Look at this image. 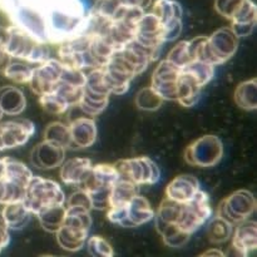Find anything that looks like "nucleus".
<instances>
[{
  "instance_id": "obj_1",
  "label": "nucleus",
  "mask_w": 257,
  "mask_h": 257,
  "mask_svg": "<svg viewBox=\"0 0 257 257\" xmlns=\"http://www.w3.org/2000/svg\"><path fill=\"white\" fill-rule=\"evenodd\" d=\"M92 227L90 210L78 206H65V216L63 225L55 232L57 242L63 250H82L88 240L89 230Z\"/></svg>"
},
{
  "instance_id": "obj_2",
  "label": "nucleus",
  "mask_w": 257,
  "mask_h": 257,
  "mask_svg": "<svg viewBox=\"0 0 257 257\" xmlns=\"http://www.w3.org/2000/svg\"><path fill=\"white\" fill-rule=\"evenodd\" d=\"M213 211L210 205V197L205 191L200 190L192 201L180 203L175 223L158 230L160 235L172 231H181L188 236L197 232L212 217Z\"/></svg>"
},
{
  "instance_id": "obj_3",
  "label": "nucleus",
  "mask_w": 257,
  "mask_h": 257,
  "mask_svg": "<svg viewBox=\"0 0 257 257\" xmlns=\"http://www.w3.org/2000/svg\"><path fill=\"white\" fill-rule=\"evenodd\" d=\"M3 45L10 57L28 63L40 64L50 58L48 44L38 42L32 35L13 24L5 29Z\"/></svg>"
},
{
  "instance_id": "obj_4",
  "label": "nucleus",
  "mask_w": 257,
  "mask_h": 257,
  "mask_svg": "<svg viewBox=\"0 0 257 257\" xmlns=\"http://www.w3.org/2000/svg\"><path fill=\"white\" fill-rule=\"evenodd\" d=\"M65 201L67 197L59 183L42 176H33L23 203L33 216H37L50 207L65 205Z\"/></svg>"
},
{
  "instance_id": "obj_5",
  "label": "nucleus",
  "mask_w": 257,
  "mask_h": 257,
  "mask_svg": "<svg viewBox=\"0 0 257 257\" xmlns=\"http://www.w3.org/2000/svg\"><path fill=\"white\" fill-rule=\"evenodd\" d=\"M119 178L114 165L98 163L93 165L89 176L82 185L83 190L89 195L93 210H105L109 207V196L113 186Z\"/></svg>"
},
{
  "instance_id": "obj_6",
  "label": "nucleus",
  "mask_w": 257,
  "mask_h": 257,
  "mask_svg": "<svg viewBox=\"0 0 257 257\" xmlns=\"http://www.w3.org/2000/svg\"><path fill=\"white\" fill-rule=\"evenodd\" d=\"M238 39L240 38L231 27L216 30L210 37H205L198 50L197 60L210 63L215 67L223 64L237 52Z\"/></svg>"
},
{
  "instance_id": "obj_7",
  "label": "nucleus",
  "mask_w": 257,
  "mask_h": 257,
  "mask_svg": "<svg viewBox=\"0 0 257 257\" xmlns=\"http://www.w3.org/2000/svg\"><path fill=\"white\" fill-rule=\"evenodd\" d=\"M216 12L231 22L238 38L248 37L256 27L257 9L252 0H216Z\"/></svg>"
},
{
  "instance_id": "obj_8",
  "label": "nucleus",
  "mask_w": 257,
  "mask_h": 257,
  "mask_svg": "<svg viewBox=\"0 0 257 257\" xmlns=\"http://www.w3.org/2000/svg\"><path fill=\"white\" fill-rule=\"evenodd\" d=\"M108 220L114 225L125 228H135L146 225L155 217V210L147 198L136 195L128 203L108 207Z\"/></svg>"
},
{
  "instance_id": "obj_9",
  "label": "nucleus",
  "mask_w": 257,
  "mask_h": 257,
  "mask_svg": "<svg viewBox=\"0 0 257 257\" xmlns=\"http://www.w3.org/2000/svg\"><path fill=\"white\" fill-rule=\"evenodd\" d=\"M119 178L137 186H152L160 182L161 170L150 157H135L119 160L114 163Z\"/></svg>"
},
{
  "instance_id": "obj_10",
  "label": "nucleus",
  "mask_w": 257,
  "mask_h": 257,
  "mask_svg": "<svg viewBox=\"0 0 257 257\" xmlns=\"http://www.w3.org/2000/svg\"><path fill=\"white\" fill-rule=\"evenodd\" d=\"M223 157V143L217 136H202L191 143L185 151V161L201 168L213 167Z\"/></svg>"
},
{
  "instance_id": "obj_11",
  "label": "nucleus",
  "mask_w": 257,
  "mask_h": 257,
  "mask_svg": "<svg viewBox=\"0 0 257 257\" xmlns=\"http://www.w3.org/2000/svg\"><path fill=\"white\" fill-rule=\"evenodd\" d=\"M256 210V198L250 191L240 190L231 193L218 205L216 216L227 221L231 225H237L248 220Z\"/></svg>"
},
{
  "instance_id": "obj_12",
  "label": "nucleus",
  "mask_w": 257,
  "mask_h": 257,
  "mask_svg": "<svg viewBox=\"0 0 257 257\" xmlns=\"http://www.w3.org/2000/svg\"><path fill=\"white\" fill-rule=\"evenodd\" d=\"M152 13L158 18L163 28V39L166 43L177 39L182 33L183 10L180 3L175 0H156Z\"/></svg>"
},
{
  "instance_id": "obj_13",
  "label": "nucleus",
  "mask_w": 257,
  "mask_h": 257,
  "mask_svg": "<svg viewBox=\"0 0 257 257\" xmlns=\"http://www.w3.org/2000/svg\"><path fill=\"white\" fill-rule=\"evenodd\" d=\"M63 63L59 59L49 58L40 63L38 67L33 68V74L29 83L33 92L38 95L53 92L60 83Z\"/></svg>"
},
{
  "instance_id": "obj_14",
  "label": "nucleus",
  "mask_w": 257,
  "mask_h": 257,
  "mask_svg": "<svg viewBox=\"0 0 257 257\" xmlns=\"http://www.w3.org/2000/svg\"><path fill=\"white\" fill-rule=\"evenodd\" d=\"M35 124L30 119H15L0 122V151L18 148L28 143L34 136Z\"/></svg>"
},
{
  "instance_id": "obj_15",
  "label": "nucleus",
  "mask_w": 257,
  "mask_h": 257,
  "mask_svg": "<svg viewBox=\"0 0 257 257\" xmlns=\"http://www.w3.org/2000/svg\"><path fill=\"white\" fill-rule=\"evenodd\" d=\"M181 75V69L168 62L162 60L155 69L151 87L165 100H176L177 97V83Z\"/></svg>"
},
{
  "instance_id": "obj_16",
  "label": "nucleus",
  "mask_w": 257,
  "mask_h": 257,
  "mask_svg": "<svg viewBox=\"0 0 257 257\" xmlns=\"http://www.w3.org/2000/svg\"><path fill=\"white\" fill-rule=\"evenodd\" d=\"M65 161V148L44 140L38 143L30 153V162L39 170H53L60 167Z\"/></svg>"
},
{
  "instance_id": "obj_17",
  "label": "nucleus",
  "mask_w": 257,
  "mask_h": 257,
  "mask_svg": "<svg viewBox=\"0 0 257 257\" xmlns=\"http://www.w3.org/2000/svg\"><path fill=\"white\" fill-rule=\"evenodd\" d=\"M257 226L255 221L246 220L236 225L232 232V248L240 256L252 255L257 247Z\"/></svg>"
},
{
  "instance_id": "obj_18",
  "label": "nucleus",
  "mask_w": 257,
  "mask_h": 257,
  "mask_svg": "<svg viewBox=\"0 0 257 257\" xmlns=\"http://www.w3.org/2000/svg\"><path fill=\"white\" fill-rule=\"evenodd\" d=\"M200 182L192 175H181L173 178L166 187V197L176 202H190L200 191Z\"/></svg>"
},
{
  "instance_id": "obj_19",
  "label": "nucleus",
  "mask_w": 257,
  "mask_h": 257,
  "mask_svg": "<svg viewBox=\"0 0 257 257\" xmlns=\"http://www.w3.org/2000/svg\"><path fill=\"white\" fill-rule=\"evenodd\" d=\"M60 167V178L65 185L82 187L89 176L93 163L89 158L75 157L63 162Z\"/></svg>"
},
{
  "instance_id": "obj_20",
  "label": "nucleus",
  "mask_w": 257,
  "mask_h": 257,
  "mask_svg": "<svg viewBox=\"0 0 257 257\" xmlns=\"http://www.w3.org/2000/svg\"><path fill=\"white\" fill-rule=\"evenodd\" d=\"M72 146L78 148H88L97 140V124L92 117H78L69 124Z\"/></svg>"
},
{
  "instance_id": "obj_21",
  "label": "nucleus",
  "mask_w": 257,
  "mask_h": 257,
  "mask_svg": "<svg viewBox=\"0 0 257 257\" xmlns=\"http://www.w3.org/2000/svg\"><path fill=\"white\" fill-rule=\"evenodd\" d=\"M202 87L191 75L181 70V75L177 83V97L176 100L182 107H195L201 98Z\"/></svg>"
},
{
  "instance_id": "obj_22",
  "label": "nucleus",
  "mask_w": 257,
  "mask_h": 257,
  "mask_svg": "<svg viewBox=\"0 0 257 257\" xmlns=\"http://www.w3.org/2000/svg\"><path fill=\"white\" fill-rule=\"evenodd\" d=\"M27 107L24 92L20 88L7 85L0 88V109L4 114L19 115Z\"/></svg>"
},
{
  "instance_id": "obj_23",
  "label": "nucleus",
  "mask_w": 257,
  "mask_h": 257,
  "mask_svg": "<svg viewBox=\"0 0 257 257\" xmlns=\"http://www.w3.org/2000/svg\"><path fill=\"white\" fill-rule=\"evenodd\" d=\"M3 206H4L2 210L3 217H4L8 228L17 231L23 230L29 223L33 213L25 207L23 201H20V202L7 203V205Z\"/></svg>"
},
{
  "instance_id": "obj_24",
  "label": "nucleus",
  "mask_w": 257,
  "mask_h": 257,
  "mask_svg": "<svg viewBox=\"0 0 257 257\" xmlns=\"http://www.w3.org/2000/svg\"><path fill=\"white\" fill-rule=\"evenodd\" d=\"M257 80L255 78L240 83L235 90V102L241 109L255 110L257 108Z\"/></svg>"
},
{
  "instance_id": "obj_25",
  "label": "nucleus",
  "mask_w": 257,
  "mask_h": 257,
  "mask_svg": "<svg viewBox=\"0 0 257 257\" xmlns=\"http://www.w3.org/2000/svg\"><path fill=\"white\" fill-rule=\"evenodd\" d=\"M140 192V186L130 182V181L118 178L113 186L109 196V207L113 206H122L130 202L136 195Z\"/></svg>"
},
{
  "instance_id": "obj_26",
  "label": "nucleus",
  "mask_w": 257,
  "mask_h": 257,
  "mask_svg": "<svg viewBox=\"0 0 257 257\" xmlns=\"http://www.w3.org/2000/svg\"><path fill=\"white\" fill-rule=\"evenodd\" d=\"M108 102H109V97L94 94V93L88 92V90L83 88V95L77 107H79V109L85 115L93 118L104 112V109L108 105Z\"/></svg>"
},
{
  "instance_id": "obj_27",
  "label": "nucleus",
  "mask_w": 257,
  "mask_h": 257,
  "mask_svg": "<svg viewBox=\"0 0 257 257\" xmlns=\"http://www.w3.org/2000/svg\"><path fill=\"white\" fill-rule=\"evenodd\" d=\"M65 216V205L54 206L48 210L43 211L39 215H37L38 220H39L40 226L44 228L47 232L55 233L63 225Z\"/></svg>"
},
{
  "instance_id": "obj_28",
  "label": "nucleus",
  "mask_w": 257,
  "mask_h": 257,
  "mask_svg": "<svg viewBox=\"0 0 257 257\" xmlns=\"http://www.w3.org/2000/svg\"><path fill=\"white\" fill-rule=\"evenodd\" d=\"M215 70L216 67L210 64V63L202 62V60H193V62H191L190 64L183 68L182 72L191 75L203 88L213 79Z\"/></svg>"
},
{
  "instance_id": "obj_29",
  "label": "nucleus",
  "mask_w": 257,
  "mask_h": 257,
  "mask_svg": "<svg viewBox=\"0 0 257 257\" xmlns=\"http://www.w3.org/2000/svg\"><path fill=\"white\" fill-rule=\"evenodd\" d=\"M44 140L54 142L67 150L72 146L69 125L63 122H52L47 125L44 131Z\"/></svg>"
},
{
  "instance_id": "obj_30",
  "label": "nucleus",
  "mask_w": 257,
  "mask_h": 257,
  "mask_svg": "<svg viewBox=\"0 0 257 257\" xmlns=\"http://www.w3.org/2000/svg\"><path fill=\"white\" fill-rule=\"evenodd\" d=\"M232 232L233 225H231L227 221L222 220L218 216H216L215 218H212L210 221V225H208L207 228V236L211 242L213 243L226 242V241H228L231 238Z\"/></svg>"
},
{
  "instance_id": "obj_31",
  "label": "nucleus",
  "mask_w": 257,
  "mask_h": 257,
  "mask_svg": "<svg viewBox=\"0 0 257 257\" xmlns=\"http://www.w3.org/2000/svg\"><path fill=\"white\" fill-rule=\"evenodd\" d=\"M33 68L34 67H30L24 60H20V62L10 60V63L3 72H4L5 77L9 78L13 82L18 83V84H27L32 78Z\"/></svg>"
},
{
  "instance_id": "obj_32",
  "label": "nucleus",
  "mask_w": 257,
  "mask_h": 257,
  "mask_svg": "<svg viewBox=\"0 0 257 257\" xmlns=\"http://www.w3.org/2000/svg\"><path fill=\"white\" fill-rule=\"evenodd\" d=\"M163 102H165V99L156 90H153L152 87L142 88L136 95V105L140 109L147 110V112L160 109Z\"/></svg>"
},
{
  "instance_id": "obj_33",
  "label": "nucleus",
  "mask_w": 257,
  "mask_h": 257,
  "mask_svg": "<svg viewBox=\"0 0 257 257\" xmlns=\"http://www.w3.org/2000/svg\"><path fill=\"white\" fill-rule=\"evenodd\" d=\"M166 59L182 70L186 65H188L191 62L195 60L192 50H191L190 47V42L188 40H183V42H180L178 44H176V47H173L171 49V52L168 53Z\"/></svg>"
},
{
  "instance_id": "obj_34",
  "label": "nucleus",
  "mask_w": 257,
  "mask_h": 257,
  "mask_svg": "<svg viewBox=\"0 0 257 257\" xmlns=\"http://www.w3.org/2000/svg\"><path fill=\"white\" fill-rule=\"evenodd\" d=\"M40 105L45 112L50 113V114H63L69 109V105L58 95L57 92H50L47 94L39 95Z\"/></svg>"
},
{
  "instance_id": "obj_35",
  "label": "nucleus",
  "mask_w": 257,
  "mask_h": 257,
  "mask_svg": "<svg viewBox=\"0 0 257 257\" xmlns=\"http://www.w3.org/2000/svg\"><path fill=\"white\" fill-rule=\"evenodd\" d=\"M87 251L93 257H112L114 255L112 246L102 236H92L87 240Z\"/></svg>"
},
{
  "instance_id": "obj_36",
  "label": "nucleus",
  "mask_w": 257,
  "mask_h": 257,
  "mask_svg": "<svg viewBox=\"0 0 257 257\" xmlns=\"http://www.w3.org/2000/svg\"><path fill=\"white\" fill-rule=\"evenodd\" d=\"M65 206H78V207H84L88 210L92 208V201H90L89 195L85 192L83 188H79L78 191L73 192L65 201Z\"/></svg>"
},
{
  "instance_id": "obj_37",
  "label": "nucleus",
  "mask_w": 257,
  "mask_h": 257,
  "mask_svg": "<svg viewBox=\"0 0 257 257\" xmlns=\"http://www.w3.org/2000/svg\"><path fill=\"white\" fill-rule=\"evenodd\" d=\"M123 5L131 8H138V9L147 10L152 5V0H120Z\"/></svg>"
},
{
  "instance_id": "obj_38",
  "label": "nucleus",
  "mask_w": 257,
  "mask_h": 257,
  "mask_svg": "<svg viewBox=\"0 0 257 257\" xmlns=\"http://www.w3.org/2000/svg\"><path fill=\"white\" fill-rule=\"evenodd\" d=\"M201 256H225V253L222 252L221 250H217V248H211V250L206 251V252H203Z\"/></svg>"
},
{
  "instance_id": "obj_39",
  "label": "nucleus",
  "mask_w": 257,
  "mask_h": 257,
  "mask_svg": "<svg viewBox=\"0 0 257 257\" xmlns=\"http://www.w3.org/2000/svg\"><path fill=\"white\" fill-rule=\"evenodd\" d=\"M3 115H4V113H3V112H2V109H0V119H2Z\"/></svg>"
}]
</instances>
